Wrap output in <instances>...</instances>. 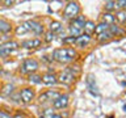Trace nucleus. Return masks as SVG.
I'll return each mask as SVG.
<instances>
[{"label": "nucleus", "instance_id": "1", "mask_svg": "<svg viewBox=\"0 0 126 118\" xmlns=\"http://www.w3.org/2000/svg\"><path fill=\"white\" fill-rule=\"evenodd\" d=\"M75 55H76V53H75L74 49H71V47H64V49L54 50L53 59H55V60H58L61 63H68L71 60H74Z\"/></svg>", "mask_w": 126, "mask_h": 118}, {"label": "nucleus", "instance_id": "2", "mask_svg": "<svg viewBox=\"0 0 126 118\" xmlns=\"http://www.w3.org/2000/svg\"><path fill=\"white\" fill-rule=\"evenodd\" d=\"M79 11H80V5H79V3L70 1L66 5L64 11H63V16H64L66 18H72L74 20L79 15Z\"/></svg>", "mask_w": 126, "mask_h": 118}, {"label": "nucleus", "instance_id": "3", "mask_svg": "<svg viewBox=\"0 0 126 118\" xmlns=\"http://www.w3.org/2000/svg\"><path fill=\"white\" fill-rule=\"evenodd\" d=\"M75 79V75H74V70L72 67H68V68H66L63 72H61L58 77V81L63 83V84H71V83L74 81Z\"/></svg>", "mask_w": 126, "mask_h": 118}, {"label": "nucleus", "instance_id": "4", "mask_svg": "<svg viewBox=\"0 0 126 118\" xmlns=\"http://www.w3.org/2000/svg\"><path fill=\"white\" fill-rule=\"evenodd\" d=\"M21 68H22L21 70L22 72H34V71H37V68H38V62L35 60V59L28 58L24 60Z\"/></svg>", "mask_w": 126, "mask_h": 118}, {"label": "nucleus", "instance_id": "5", "mask_svg": "<svg viewBox=\"0 0 126 118\" xmlns=\"http://www.w3.org/2000/svg\"><path fill=\"white\" fill-rule=\"evenodd\" d=\"M22 25L26 28L28 31L32 30V31H34L37 35H39V34L43 33V26H42L39 22H37V21H25Z\"/></svg>", "mask_w": 126, "mask_h": 118}, {"label": "nucleus", "instance_id": "6", "mask_svg": "<svg viewBox=\"0 0 126 118\" xmlns=\"http://www.w3.org/2000/svg\"><path fill=\"white\" fill-rule=\"evenodd\" d=\"M20 98L24 104H29V102L34 98V90L32 88H24L20 92Z\"/></svg>", "mask_w": 126, "mask_h": 118}, {"label": "nucleus", "instance_id": "7", "mask_svg": "<svg viewBox=\"0 0 126 118\" xmlns=\"http://www.w3.org/2000/svg\"><path fill=\"white\" fill-rule=\"evenodd\" d=\"M61 96L58 92H55V90H46L45 93H42L41 96H39L38 100L41 102H47V101H51L53 102L54 100H57V98Z\"/></svg>", "mask_w": 126, "mask_h": 118}, {"label": "nucleus", "instance_id": "8", "mask_svg": "<svg viewBox=\"0 0 126 118\" xmlns=\"http://www.w3.org/2000/svg\"><path fill=\"white\" fill-rule=\"evenodd\" d=\"M68 105V96L67 94H61L57 100L53 101V106L55 109H64Z\"/></svg>", "mask_w": 126, "mask_h": 118}, {"label": "nucleus", "instance_id": "9", "mask_svg": "<svg viewBox=\"0 0 126 118\" xmlns=\"http://www.w3.org/2000/svg\"><path fill=\"white\" fill-rule=\"evenodd\" d=\"M85 17L84 16H76L72 21H71L70 26L74 28V29H78V30H83L84 29V24H85Z\"/></svg>", "mask_w": 126, "mask_h": 118}, {"label": "nucleus", "instance_id": "10", "mask_svg": "<svg viewBox=\"0 0 126 118\" xmlns=\"http://www.w3.org/2000/svg\"><path fill=\"white\" fill-rule=\"evenodd\" d=\"M87 87H88V89L91 90V93H92L93 96H98L97 85H96V81H94L92 75H88V77H87Z\"/></svg>", "mask_w": 126, "mask_h": 118}, {"label": "nucleus", "instance_id": "11", "mask_svg": "<svg viewBox=\"0 0 126 118\" xmlns=\"http://www.w3.org/2000/svg\"><path fill=\"white\" fill-rule=\"evenodd\" d=\"M89 42H91V35L85 34V33L79 35V37H76V41H75V43H76L79 47H85Z\"/></svg>", "mask_w": 126, "mask_h": 118}, {"label": "nucleus", "instance_id": "12", "mask_svg": "<svg viewBox=\"0 0 126 118\" xmlns=\"http://www.w3.org/2000/svg\"><path fill=\"white\" fill-rule=\"evenodd\" d=\"M39 45H41V41L37 38L34 39H26V41H24L21 43V46L24 47V49H35V47H38Z\"/></svg>", "mask_w": 126, "mask_h": 118}, {"label": "nucleus", "instance_id": "13", "mask_svg": "<svg viewBox=\"0 0 126 118\" xmlns=\"http://www.w3.org/2000/svg\"><path fill=\"white\" fill-rule=\"evenodd\" d=\"M57 81H58V79L54 74H46L42 76V83L45 85H54V84H57Z\"/></svg>", "mask_w": 126, "mask_h": 118}, {"label": "nucleus", "instance_id": "14", "mask_svg": "<svg viewBox=\"0 0 126 118\" xmlns=\"http://www.w3.org/2000/svg\"><path fill=\"white\" fill-rule=\"evenodd\" d=\"M11 30H12L11 24L8 21H5V20L0 18V31H1V33H9Z\"/></svg>", "mask_w": 126, "mask_h": 118}, {"label": "nucleus", "instance_id": "15", "mask_svg": "<svg viewBox=\"0 0 126 118\" xmlns=\"http://www.w3.org/2000/svg\"><path fill=\"white\" fill-rule=\"evenodd\" d=\"M94 24H93V21H89V20H87L85 21V24H84V30L85 31V34H88V35H91V33H94Z\"/></svg>", "mask_w": 126, "mask_h": 118}, {"label": "nucleus", "instance_id": "16", "mask_svg": "<svg viewBox=\"0 0 126 118\" xmlns=\"http://www.w3.org/2000/svg\"><path fill=\"white\" fill-rule=\"evenodd\" d=\"M109 30V25H106L105 22H100L98 25H96V28H94V33L96 34H102V33H105V31H108Z\"/></svg>", "mask_w": 126, "mask_h": 118}, {"label": "nucleus", "instance_id": "17", "mask_svg": "<svg viewBox=\"0 0 126 118\" xmlns=\"http://www.w3.org/2000/svg\"><path fill=\"white\" fill-rule=\"evenodd\" d=\"M49 29L51 33H58V31H61L62 30V24L59 22V21H53V22H50V26H49Z\"/></svg>", "mask_w": 126, "mask_h": 118}, {"label": "nucleus", "instance_id": "18", "mask_svg": "<svg viewBox=\"0 0 126 118\" xmlns=\"http://www.w3.org/2000/svg\"><path fill=\"white\" fill-rule=\"evenodd\" d=\"M102 20H104L102 22H105L106 25H113V22H114V16L110 13V12H106V13L102 15Z\"/></svg>", "mask_w": 126, "mask_h": 118}, {"label": "nucleus", "instance_id": "19", "mask_svg": "<svg viewBox=\"0 0 126 118\" xmlns=\"http://www.w3.org/2000/svg\"><path fill=\"white\" fill-rule=\"evenodd\" d=\"M116 18L121 24H125L126 22V9H120V11H118L116 13Z\"/></svg>", "mask_w": 126, "mask_h": 118}, {"label": "nucleus", "instance_id": "20", "mask_svg": "<svg viewBox=\"0 0 126 118\" xmlns=\"http://www.w3.org/2000/svg\"><path fill=\"white\" fill-rule=\"evenodd\" d=\"M29 81H30V83H34V84H39V83H42V76L35 75V74H30Z\"/></svg>", "mask_w": 126, "mask_h": 118}, {"label": "nucleus", "instance_id": "21", "mask_svg": "<svg viewBox=\"0 0 126 118\" xmlns=\"http://www.w3.org/2000/svg\"><path fill=\"white\" fill-rule=\"evenodd\" d=\"M113 9H116V3L114 1H105V11H113Z\"/></svg>", "mask_w": 126, "mask_h": 118}, {"label": "nucleus", "instance_id": "22", "mask_svg": "<svg viewBox=\"0 0 126 118\" xmlns=\"http://www.w3.org/2000/svg\"><path fill=\"white\" fill-rule=\"evenodd\" d=\"M110 37H113V35L110 34V33H109V30H108V31H105V33H102V34L98 35V39H100V41L102 42V41H108Z\"/></svg>", "mask_w": 126, "mask_h": 118}, {"label": "nucleus", "instance_id": "23", "mask_svg": "<svg viewBox=\"0 0 126 118\" xmlns=\"http://www.w3.org/2000/svg\"><path fill=\"white\" fill-rule=\"evenodd\" d=\"M53 114H55V112H54L53 109H45V110L42 112V116H41V117H42V118H47V117H51Z\"/></svg>", "mask_w": 126, "mask_h": 118}, {"label": "nucleus", "instance_id": "24", "mask_svg": "<svg viewBox=\"0 0 126 118\" xmlns=\"http://www.w3.org/2000/svg\"><path fill=\"white\" fill-rule=\"evenodd\" d=\"M75 41H76V38L75 37H67V38H63V43H66V45H74Z\"/></svg>", "mask_w": 126, "mask_h": 118}, {"label": "nucleus", "instance_id": "25", "mask_svg": "<svg viewBox=\"0 0 126 118\" xmlns=\"http://www.w3.org/2000/svg\"><path fill=\"white\" fill-rule=\"evenodd\" d=\"M116 3V8H121V9H126V0H118Z\"/></svg>", "mask_w": 126, "mask_h": 118}, {"label": "nucleus", "instance_id": "26", "mask_svg": "<svg viewBox=\"0 0 126 118\" xmlns=\"http://www.w3.org/2000/svg\"><path fill=\"white\" fill-rule=\"evenodd\" d=\"M54 37H55L54 33H51V31L49 30V31H47V33L45 34V41H46V42H51V41L54 39Z\"/></svg>", "mask_w": 126, "mask_h": 118}, {"label": "nucleus", "instance_id": "27", "mask_svg": "<svg viewBox=\"0 0 126 118\" xmlns=\"http://www.w3.org/2000/svg\"><path fill=\"white\" fill-rule=\"evenodd\" d=\"M13 90V85H5V88H4V90H3V94L4 96H7V94H11V92Z\"/></svg>", "mask_w": 126, "mask_h": 118}, {"label": "nucleus", "instance_id": "28", "mask_svg": "<svg viewBox=\"0 0 126 118\" xmlns=\"http://www.w3.org/2000/svg\"><path fill=\"white\" fill-rule=\"evenodd\" d=\"M26 31H28V30H26V28L24 26V25H20V26L17 28V29H16V33H17L18 35H20V34H24V33H26Z\"/></svg>", "mask_w": 126, "mask_h": 118}, {"label": "nucleus", "instance_id": "29", "mask_svg": "<svg viewBox=\"0 0 126 118\" xmlns=\"http://www.w3.org/2000/svg\"><path fill=\"white\" fill-rule=\"evenodd\" d=\"M0 118H13V117L9 116V114L5 113V112H3V110H0Z\"/></svg>", "mask_w": 126, "mask_h": 118}, {"label": "nucleus", "instance_id": "30", "mask_svg": "<svg viewBox=\"0 0 126 118\" xmlns=\"http://www.w3.org/2000/svg\"><path fill=\"white\" fill-rule=\"evenodd\" d=\"M41 118H42V117H41ZM47 118H62V116H61V114H53L51 117H47Z\"/></svg>", "mask_w": 126, "mask_h": 118}, {"label": "nucleus", "instance_id": "31", "mask_svg": "<svg viewBox=\"0 0 126 118\" xmlns=\"http://www.w3.org/2000/svg\"><path fill=\"white\" fill-rule=\"evenodd\" d=\"M13 118H26L25 116H22V114H17V116H15Z\"/></svg>", "mask_w": 126, "mask_h": 118}, {"label": "nucleus", "instance_id": "32", "mask_svg": "<svg viewBox=\"0 0 126 118\" xmlns=\"http://www.w3.org/2000/svg\"><path fill=\"white\" fill-rule=\"evenodd\" d=\"M4 3H5V4H8V5H9V4H12L13 1H9V0H7V1H4Z\"/></svg>", "mask_w": 126, "mask_h": 118}, {"label": "nucleus", "instance_id": "33", "mask_svg": "<svg viewBox=\"0 0 126 118\" xmlns=\"http://www.w3.org/2000/svg\"><path fill=\"white\" fill-rule=\"evenodd\" d=\"M124 110H125V112H126V105H125V106H124Z\"/></svg>", "mask_w": 126, "mask_h": 118}]
</instances>
